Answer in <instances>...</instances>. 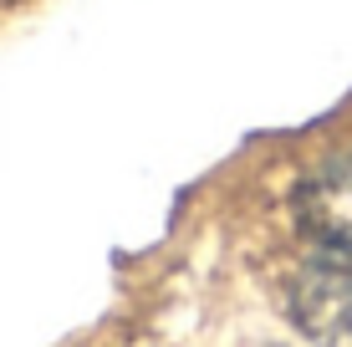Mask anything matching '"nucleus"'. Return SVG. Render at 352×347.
Here are the masks:
<instances>
[{
    "mask_svg": "<svg viewBox=\"0 0 352 347\" xmlns=\"http://www.w3.org/2000/svg\"><path fill=\"white\" fill-rule=\"evenodd\" d=\"M291 322L317 347H352V250H317L291 276Z\"/></svg>",
    "mask_w": 352,
    "mask_h": 347,
    "instance_id": "f257e3e1",
    "label": "nucleus"
},
{
    "mask_svg": "<svg viewBox=\"0 0 352 347\" xmlns=\"http://www.w3.org/2000/svg\"><path fill=\"white\" fill-rule=\"evenodd\" d=\"M296 225L322 250H352V153H337L301 179Z\"/></svg>",
    "mask_w": 352,
    "mask_h": 347,
    "instance_id": "f03ea898",
    "label": "nucleus"
}]
</instances>
